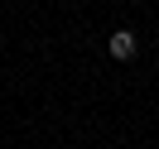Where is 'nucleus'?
Segmentation results:
<instances>
[{
	"mask_svg": "<svg viewBox=\"0 0 159 149\" xmlns=\"http://www.w3.org/2000/svg\"><path fill=\"white\" fill-rule=\"evenodd\" d=\"M106 48H111V58H120V63H130V58H135V48H140V39H135V34H130V29H116V34H111V39H106Z\"/></svg>",
	"mask_w": 159,
	"mask_h": 149,
	"instance_id": "obj_1",
	"label": "nucleus"
}]
</instances>
